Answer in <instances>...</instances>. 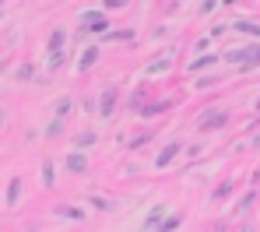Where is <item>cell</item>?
<instances>
[{
  "label": "cell",
  "instance_id": "83f0119b",
  "mask_svg": "<svg viewBox=\"0 0 260 232\" xmlns=\"http://www.w3.org/2000/svg\"><path fill=\"white\" fill-rule=\"evenodd\" d=\"M7 127V113H4V106H0V130Z\"/></svg>",
  "mask_w": 260,
  "mask_h": 232
},
{
  "label": "cell",
  "instance_id": "7a4b0ae2",
  "mask_svg": "<svg viewBox=\"0 0 260 232\" xmlns=\"http://www.w3.org/2000/svg\"><path fill=\"white\" fill-rule=\"evenodd\" d=\"M229 123V109H221V106H211L208 113H201L197 116V134H211V130H221Z\"/></svg>",
  "mask_w": 260,
  "mask_h": 232
},
{
  "label": "cell",
  "instance_id": "4dcf8cb0",
  "mask_svg": "<svg viewBox=\"0 0 260 232\" xmlns=\"http://www.w3.org/2000/svg\"><path fill=\"white\" fill-rule=\"evenodd\" d=\"M28 232H36V229H28Z\"/></svg>",
  "mask_w": 260,
  "mask_h": 232
},
{
  "label": "cell",
  "instance_id": "ac0fdd59",
  "mask_svg": "<svg viewBox=\"0 0 260 232\" xmlns=\"http://www.w3.org/2000/svg\"><path fill=\"white\" fill-rule=\"evenodd\" d=\"M179 225H183V215H179V211H173V215H166V218H162V225H158L155 232H176Z\"/></svg>",
  "mask_w": 260,
  "mask_h": 232
},
{
  "label": "cell",
  "instance_id": "7402d4cb",
  "mask_svg": "<svg viewBox=\"0 0 260 232\" xmlns=\"http://www.w3.org/2000/svg\"><path fill=\"white\" fill-rule=\"evenodd\" d=\"M232 190H236V186H232V180H225V183L215 186V193H211V197H215V201H229V197H232Z\"/></svg>",
  "mask_w": 260,
  "mask_h": 232
},
{
  "label": "cell",
  "instance_id": "f546056e",
  "mask_svg": "<svg viewBox=\"0 0 260 232\" xmlns=\"http://www.w3.org/2000/svg\"><path fill=\"white\" fill-rule=\"evenodd\" d=\"M257 109H260V98H257Z\"/></svg>",
  "mask_w": 260,
  "mask_h": 232
},
{
  "label": "cell",
  "instance_id": "6da1fadb",
  "mask_svg": "<svg viewBox=\"0 0 260 232\" xmlns=\"http://www.w3.org/2000/svg\"><path fill=\"white\" fill-rule=\"evenodd\" d=\"M109 32V18L102 11H85L81 14V28H78V39L81 36H106Z\"/></svg>",
  "mask_w": 260,
  "mask_h": 232
},
{
  "label": "cell",
  "instance_id": "484cf974",
  "mask_svg": "<svg viewBox=\"0 0 260 232\" xmlns=\"http://www.w3.org/2000/svg\"><path fill=\"white\" fill-rule=\"evenodd\" d=\"M91 204H95L99 211H113V208H116V201H109V197H91Z\"/></svg>",
  "mask_w": 260,
  "mask_h": 232
},
{
  "label": "cell",
  "instance_id": "ba28073f",
  "mask_svg": "<svg viewBox=\"0 0 260 232\" xmlns=\"http://www.w3.org/2000/svg\"><path fill=\"white\" fill-rule=\"evenodd\" d=\"M21 190H25V180H21V176H11L7 193H4V208H14V204L21 201Z\"/></svg>",
  "mask_w": 260,
  "mask_h": 232
},
{
  "label": "cell",
  "instance_id": "52a82bcc",
  "mask_svg": "<svg viewBox=\"0 0 260 232\" xmlns=\"http://www.w3.org/2000/svg\"><path fill=\"white\" fill-rule=\"evenodd\" d=\"M166 109H173V98H158V102H144V106L137 109V116H141V120H151V116H162Z\"/></svg>",
  "mask_w": 260,
  "mask_h": 232
},
{
  "label": "cell",
  "instance_id": "2e32d148",
  "mask_svg": "<svg viewBox=\"0 0 260 232\" xmlns=\"http://www.w3.org/2000/svg\"><path fill=\"white\" fill-rule=\"evenodd\" d=\"M63 43H67V32L63 28H53L49 32V56L53 53H63Z\"/></svg>",
  "mask_w": 260,
  "mask_h": 232
},
{
  "label": "cell",
  "instance_id": "5b68a950",
  "mask_svg": "<svg viewBox=\"0 0 260 232\" xmlns=\"http://www.w3.org/2000/svg\"><path fill=\"white\" fill-rule=\"evenodd\" d=\"M166 215H169V208H166V204H151V208H148V215H144V222H141V229H144V232H155L158 225H162V218H166Z\"/></svg>",
  "mask_w": 260,
  "mask_h": 232
},
{
  "label": "cell",
  "instance_id": "603a6c76",
  "mask_svg": "<svg viewBox=\"0 0 260 232\" xmlns=\"http://www.w3.org/2000/svg\"><path fill=\"white\" fill-rule=\"evenodd\" d=\"M253 201H257V190H253V193H246V197L236 204V211H232V215H243V211H250V208H253Z\"/></svg>",
  "mask_w": 260,
  "mask_h": 232
},
{
  "label": "cell",
  "instance_id": "ffe728a7",
  "mask_svg": "<svg viewBox=\"0 0 260 232\" xmlns=\"http://www.w3.org/2000/svg\"><path fill=\"white\" fill-rule=\"evenodd\" d=\"M63 127H67L63 120H49V123H46V141H60L63 138Z\"/></svg>",
  "mask_w": 260,
  "mask_h": 232
},
{
  "label": "cell",
  "instance_id": "8fae6325",
  "mask_svg": "<svg viewBox=\"0 0 260 232\" xmlns=\"http://www.w3.org/2000/svg\"><path fill=\"white\" fill-rule=\"evenodd\" d=\"M99 53H102L99 46H88V49H81V56H78V71H81V74H88V71H91V67L99 63Z\"/></svg>",
  "mask_w": 260,
  "mask_h": 232
},
{
  "label": "cell",
  "instance_id": "cb8c5ba5",
  "mask_svg": "<svg viewBox=\"0 0 260 232\" xmlns=\"http://www.w3.org/2000/svg\"><path fill=\"white\" fill-rule=\"evenodd\" d=\"M218 56L215 53H208V56H197V60H193V63H190V67H193V71H204V67H211V63H215Z\"/></svg>",
  "mask_w": 260,
  "mask_h": 232
},
{
  "label": "cell",
  "instance_id": "f1b7e54d",
  "mask_svg": "<svg viewBox=\"0 0 260 232\" xmlns=\"http://www.w3.org/2000/svg\"><path fill=\"white\" fill-rule=\"evenodd\" d=\"M0 71H4V60H0Z\"/></svg>",
  "mask_w": 260,
  "mask_h": 232
},
{
  "label": "cell",
  "instance_id": "4fadbf2b",
  "mask_svg": "<svg viewBox=\"0 0 260 232\" xmlns=\"http://www.w3.org/2000/svg\"><path fill=\"white\" fill-rule=\"evenodd\" d=\"M253 67H260V46L253 43V46H243V63H239V71H253Z\"/></svg>",
  "mask_w": 260,
  "mask_h": 232
},
{
  "label": "cell",
  "instance_id": "4316f807",
  "mask_svg": "<svg viewBox=\"0 0 260 232\" xmlns=\"http://www.w3.org/2000/svg\"><path fill=\"white\" fill-rule=\"evenodd\" d=\"M63 63H67V53H53L49 56V71H60Z\"/></svg>",
  "mask_w": 260,
  "mask_h": 232
},
{
  "label": "cell",
  "instance_id": "e0dca14e",
  "mask_svg": "<svg viewBox=\"0 0 260 232\" xmlns=\"http://www.w3.org/2000/svg\"><path fill=\"white\" fill-rule=\"evenodd\" d=\"M99 141V134H91V130H81V134H74V151H85Z\"/></svg>",
  "mask_w": 260,
  "mask_h": 232
},
{
  "label": "cell",
  "instance_id": "d6986e66",
  "mask_svg": "<svg viewBox=\"0 0 260 232\" xmlns=\"http://www.w3.org/2000/svg\"><path fill=\"white\" fill-rule=\"evenodd\" d=\"M151 138H155V130H137V134L127 141V148H130V151H137V148H144Z\"/></svg>",
  "mask_w": 260,
  "mask_h": 232
},
{
  "label": "cell",
  "instance_id": "7c38bea8",
  "mask_svg": "<svg viewBox=\"0 0 260 232\" xmlns=\"http://www.w3.org/2000/svg\"><path fill=\"white\" fill-rule=\"evenodd\" d=\"M71 113H74V98H71V95H60L56 106H53V120H63V123H67Z\"/></svg>",
  "mask_w": 260,
  "mask_h": 232
},
{
  "label": "cell",
  "instance_id": "5bb4252c",
  "mask_svg": "<svg viewBox=\"0 0 260 232\" xmlns=\"http://www.w3.org/2000/svg\"><path fill=\"white\" fill-rule=\"evenodd\" d=\"M39 176H43V186H46V190H53V186H56V162H53V158H46V162H43Z\"/></svg>",
  "mask_w": 260,
  "mask_h": 232
},
{
  "label": "cell",
  "instance_id": "8992f818",
  "mask_svg": "<svg viewBox=\"0 0 260 232\" xmlns=\"http://www.w3.org/2000/svg\"><path fill=\"white\" fill-rule=\"evenodd\" d=\"M63 169H67L71 176H85L88 173V155L85 151H71V155L63 158Z\"/></svg>",
  "mask_w": 260,
  "mask_h": 232
},
{
  "label": "cell",
  "instance_id": "44dd1931",
  "mask_svg": "<svg viewBox=\"0 0 260 232\" xmlns=\"http://www.w3.org/2000/svg\"><path fill=\"white\" fill-rule=\"evenodd\" d=\"M14 78H18L21 85H25V81H32V78H36V63H21V67L14 71Z\"/></svg>",
  "mask_w": 260,
  "mask_h": 232
},
{
  "label": "cell",
  "instance_id": "3957f363",
  "mask_svg": "<svg viewBox=\"0 0 260 232\" xmlns=\"http://www.w3.org/2000/svg\"><path fill=\"white\" fill-rule=\"evenodd\" d=\"M116 102H120V88L109 85V88H102V95L95 98V113H99L102 120H109V116L116 113Z\"/></svg>",
  "mask_w": 260,
  "mask_h": 232
},
{
  "label": "cell",
  "instance_id": "d4e9b609",
  "mask_svg": "<svg viewBox=\"0 0 260 232\" xmlns=\"http://www.w3.org/2000/svg\"><path fill=\"white\" fill-rule=\"evenodd\" d=\"M215 85H218L215 74H204V78H197V81H193V88H197V92H201V88H215Z\"/></svg>",
  "mask_w": 260,
  "mask_h": 232
},
{
  "label": "cell",
  "instance_id": "9a60e30c",
  "mask_svg": "<svg viewBox=\"0 0 260 232\" xmlns=\"http://www.w3.org/2000/svg\"><path fill=\"white\" fill-rule=\"evenodd\" d=\"M232 28H236V32H243V36H257V39H260V21H253V18H239Z\"/></svg>",
  "mask_w": 260,
  "mask_h": 232
},
{
  "label": "cell",
  "instance_id": "277c9868",
  "mask_svg": "<svg viewBox=\"0 0 260 232\" xmlns=\"http://www.w3.org/2000/svg\"><path fill=\"white\" fill-rule=\"evenodd\" d=\"M173 63H176V53H173V49H166L162 56H155V60H148V63H144V74H148V78H155V74L169 71Z\"/></svg>",
  "mask_w": 260,
  "mask_h": 232
},
{
  "label": "cell",
  "instance_id": "30bf717a",
  "mask_svg": "<svg viewBox=\"0 0 260 232\" xmlns=\"http://www.w3.org/2000/svg\"><path fill=\"white\" fill-rule=\"evenodd\" d=\"M183 151V144L179 141H173V144H166L162 151H158V158H155V169H169V162H173L176 155Z\"/></svg>",
  "mask_w": 260,
  "mask_h": 232
},
{
  "label": "cell",
  "instance_id": "9c48e42d",
  "mask_svg": "<svg viewBox=\"0 0 260 232\" xmlns=\"http://www.w3.org/2000/svg\"><path fill=\"white\" fill-rule=\"evenodd\" d=\"M53 215H56V218H67V222H85V218H88L85 208H74V204H56Z\"/></svg>",
  "mask_w": 260,
  "mask_h": 232
}]
</instances>
